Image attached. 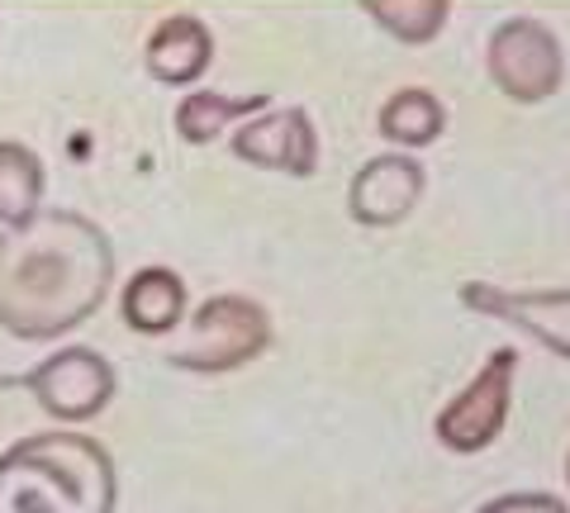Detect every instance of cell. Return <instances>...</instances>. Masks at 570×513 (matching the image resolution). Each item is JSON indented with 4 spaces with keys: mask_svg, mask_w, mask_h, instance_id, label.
<instances>
[{
    "mask_svg": "<svg viewBox=\"0 0 570 513\" xmlns=\"http://www.w3.org/2000/svg\"><path fill=\"white\" fill-rule=\"evenodd\" d=\"M115 290V243L91 215L39 209L24 228H0V333L58 343L91 324Z\"/></svg>",
    "mask_w": 570,
    "mask_h": 513,
    "instance_id": "1",
    "label": "cell"
},
{
    "mask_svg": "<svg viewBox=\"0 0 570 513\" xmlns=\"http://www.w3.org/2000/svg\"><path fill=\"white\" fill-rule=\"evenodd\" d=\"M119 466L100 437L48 428L0 452V513H115Z\"/></svg>",
    "mask_w": 570,
    "mask_h": 513,
    "instance_id": "2",
    "label": "cell"
},
{
    "mask_svg": "<svg viewBox=\"0 0 570 513\" xmlns=\"http://www.w3.org/2000/svg\"><path fill=\"white\" fill-rule=\"evenodd\" d=\"M272 343H276V324L262 299L219 290L186 314V343L167 362L176 371H190V376H228V371H243L257 357H266Z\"/></svg>",
    "mask_w": 570,
    "mask_h": 513,
    "instance_id": "3",
    "label": "cell"
},
{
    "mask_svg": "<svg viewBox=\"0 0 570 513\" xmlns=\"http://www.w3.org/2000/svg\"><path fill=\"white\" fill-rule=\"evenodd\" d=\"M513 376H519V352L494 347L490 357L475 366V376L438 410L433 437L442 442V452L480 456L504 437V423L513 410Z\"/></svg>",
    "mask_w": 570,
    "mask_h": 513,
    "instance_id": "4",
    "label": "cell"
},
{
    "mask_svg": "<svg viewBox=\"0 0 570 513\" xmlns=\"http://www.w3.org/2000/svg\"><path fill=\"white\" fill-rule=\"evenodd\" d=\"M24 391L39 410L62 423V428H81L96 423L119 395V371L96 347H58L48 352L39 366L24 371Z\"/></svg>",
    "mask_w": 570,
    "mask_h": 513,
    "instance_id": "5",
    "label": "cell"
},
{
    "mask_svg": "<svg viewBox=\"0 0 570 513\" xmlns=\"http://www.w3.org/2000/svg\"><path fill=\"white\" fill-rule=\"evenodd\" d=\"M485 72L494 81V91L509 96L513 105H542V100L557 96L561 81H566L561 39L542 20L513 14V20H504L490 33Z\"/></svg>",
    "mask_w": 570,
    "mask_h": 513,
    "instance_id": "6",
    "label": "cell"
},
{
    "mask_svg": "<svg viewBox=\"0 0 570 513\" xmlns=\"http://www.w3.org/2000/svg\"><path fill=\"white\" fill-rule=\"evenodd\" d=\"M456 299L471 314L499 318V324L519 328L523 338H532L538 347H547L551 357L570 362V286H494L485 276L461 280Z\"/></svg>",
    "mask_w": 570,
    "mask_h": 513,
    "instance_id": "7",
    "label": "cell"
},
{
    "mask_svg": "<svg viewBox=\"0 0 570 513\" xmlns=\"http://www.w3.org/2000/svg\"><path fill=\"white\" fill-rule=\"evenodd\" d=\"M228 152L257 171L305 181V176L318 171V129L309 110H299V105H266L262 115L243 119L228 134Z\"/></svg>",
    "mask_w": 570,
    "mask_h": 513,
    "instance_id": "8",
    "label": "cell"
},
{
    "mask_svg": "<svg viewBox=\"0 0 570 513\" xmlns=\"http://www.w3.org/2000/svg\"><path fill=\"white\" fill-rule=\"evenodd\" d=\"M428 171L409 152H381L362 162L347 181V215L362 228H395L419 209Z\"/></svg>",
    "mask_w": 570,
    "mask_h": 513,
    "instance_id": "9",
    "label": "cell"
},
{
    "mask_svg": "<svg viewBox=\"0 0 570 513\" xmlns=\"http://www.w3.org/2000/svg\"><path fill=\"white\" fill-rule=\"evenodd\" d=\"M142 67L157 86H195L214 67V33L200 14L171 10L142 43Z\"/></svg>",
    "mask_w": 570,
    "mask_h": 513,
    "instance_id": "10",
    "label": "cell"
},
{
    "mask_svg": "<svg viewBox=\"0 0 570 513\" xmlns=\"http://www.w3.org/2000/svg\"><path fill=\"white\" fill-rule=\"evenodd\" d=\"M186 314H190V290L176 267H138L134 276H124L119 286L124 328L142 333V338H167V333L186 324Z\"/></svg>",
    "mask_w": 570,
    "mask_h": 513,
    "instance_id": "11",
    "label": "cell"
},
{
    "mask_svg": "<svg viewBox=\"0 0 570 513\" xmlns=\"http://www.w3.org/2000/svg\"><path fill=\"white\" fill-rule=\"evenodd\" d=\"M266 100L262 91H247V96H228V91H186L181 100H176V138L190 148H205L214 144V138H224V134H234L243 119H253L266 110Z\"/></svg>",
    "mask_w": 570,
    "mask_h": 513,
    "instance_id": "12",
    "label": "cell"
},
{
    "mask_svg": "<svg viewBox=\"0 0 570 513\" xmlns=\"http://www.w3.org/2000/svg\"><path fill=\"white\" fill-rule=\"evenodd\" d=\"M376 129H381V138L400 144L404 152L428 148V144H438V138L448 134V105L428 91V86H400L395 96L381 100Z\"/></svg>",
    "mask_w": 570,
    "mask_h": 513,
    "instance_id": "13",
    "label": "cell"
},
{
    "mask_svg": "<svg viewBox=\"0 0 570 513\" xmlns=\"http://www.w3.org/2000/svg\"><path fill=\"white\" fill-rule=\"evenodd\" d=\"M48 167L20 138H0V228H24L43 209Z\"/></svg>",
    "mask_w": 570,
    "mask_h": 513,
    "instance_id": "14",
    "label": "cell"
},
{
    "mask_svg": "<svg viewBox=\"0 0 570 513\" xmlns=\"http://www.w3.org/2000/svg\"><path fill=\"white\" fill-rule=\"evenodd\" d=\"M371 24H381L404 48L433 43L452 20V0H356Z\"/></svg>",
    "mask_w": 570,
    "mask_h": 513,
    "instance_id": "15",
    "label": "cell"
},
{
    "mask_svg": "<svg viewBox=\"0 0 570 513\" xmlns=\"http://www.w3.org/2000/svg\"><path fill=\"white\" fill-rule=\"evenodd\" d=\"M475 513H570V504L551 490H509L494 494L490 504H480Z\"/></svg>",
    "mask_w": 570,
    "mask_h": 513,
    "instance_id": "16",
    "label": "cell"
},
{
    "mask_svg": "<svg viewBox=\"0 0 570 513\" xmlns=\"http://www.w3.org/2000/svg\"><path fill=\"white\" fill-rule=\"evenodd\" d=\"M566 485H570V452H566Z\"/></svg>",
    "mask_w": 570,
    "mask_h": 513,
    "instance_id": "17",
    "label": "cell"
}]
</instances>
